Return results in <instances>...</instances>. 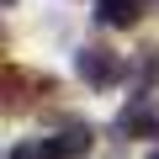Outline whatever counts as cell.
<instances>
[{"mask_svg":"<svg viewBox=\"0 0 159 159\" xmlns=\"http://www.w3.org/2000/svg\"><path fill=\"white\" fill-rule=\"evenodd\" d=\"M74 69H80V80H85L90 90H111V85H122V80L133 74V69L122 64V53H111V48H101V43L80 48V53H74Z\"/></svg>","mask_w":159,"mask_h":159,"instance_id":"cell-1","label":"cell"},{"mask_svg":"<svg viewBox=\"0 0 159 159\" xmlns=\"http://www.w3.org/2000/svg\"><path fill=\"white\" fill-rule=\"evenodd\" d=\"M117 133L122 138H159V111L148 106V96H133V106L117 117Z\"/></svg>","mask_w":159,"mask_h":159,"instance_id":"cell-2","label":"cell"},{"mask_svg":"<svg viewBox=\"0 0 159 159\" xmlns=\"http://www.w3.org/2000/svg\"><path fill=\"white\" fill-rule=\"evenodd\" d=\"M43 143H48V154H53V159H80V154H90L96 127H90V122H69L58 138H43Z\"/></svg>","mask_w":159,"mask_h":159,"instance_id":"cell-3","label":"cell"},{"mask_svg":"<svg viewBox=\"0 0 159 159\" xmlns=\"http://www.w3.org/2000/svg\"><path fill=\"white\" fill-rule=\"evenodd\" d=\"M143 0H96V21L101 27H138Z\"/></svg>","mask_w":159,"mask_h":159,"instance_id":"cell-4","label":"cell"},{"mask_svg":"<svg viewBox=\"0 0 159 159\" xmlns=\"http://www.w3.org/2000/svg\"><path fill=\"white\" fill-rule=\"evenodd\" d=\"M133 80H138V90L159 85V48H143V58L133 64Z\"/></svg>","mask_w":159,"mask_h":159,"instance_id":"cell-5","label":"cell"},{"mask_svg":"<svg viewBox=\"0 0 159 159\" xmlns=\"http://www.w3.org/2000/svg\"><path fill=\"white\" fill-rule=\"evenodd\" d=\"M11 159H53V154H48V143H21V148H11Z\"/></svg>","mask_w":159,"mask_h":159,"instance_id":"cell-6","label":"cell"},{"mask_svg":"<svg viewBox=\"0 0 159 159\" xmlns=\"http://www.w3.org/2000/svg\"><path fill=\"white\" fill-rule=\"evenodd\" d=\"M148 159H159V148H154V154H148Z\"/></svg>","mask_w":159,"mask_h":159,"instance_id":"cell-7","label":"cell"}]
</instances>
